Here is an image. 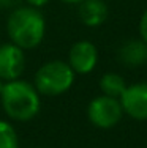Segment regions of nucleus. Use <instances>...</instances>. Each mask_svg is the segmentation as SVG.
Listing matches in <instances>:
<instances>
[{"label": "nucleus", "mask_w": 147, "mask_h": 148, "mask_svg": "<svg viewBox=\"0 0 147 148\" xmlns=\"http://www.w3.org/2000/svg\"><path fill=\"white\" fill-rule=\"evenodd\" d=\"M0 148H21L17 131L10 120L0 118Z\"/></svg>", "instance_id": "11"}, {"label": "nucleus", "mask_w": 147, "mask_h": 148, "mask_svg": "<svg viewBox=\"0 0 147 148\" xmlns=\"http://www.w3.org/2000/svg\"><path fill=\"white\" fill-rule=\"evenodd\" d=\"M30 148H44V147H30Z\"/></svg>", "instance_id": "17"}, {"label": "nucleus", "mask_w": 147, "mask_h": 148, "mask_svg": "<svg viewBox=\"0 0 147 148\" xmlns=\"http://www.w3.org/2000/svg\"><path fill=\"white\" fill-rule=\"evenodd\" d=\"M78 16L86 27L95 29L106 22L109 8L104 0H84L78 5Z\"/></svg>", "instance_id": "8"}, {"label": "nucleus", "mask_w": 147, "mask_h": 148, "mask_svg": "<svg viewBox=\"0 0 147 148\" xmlns=\"http://www.w3.org/2000/svg\"><path fill=\"white\" fill-rule=\"evenodd\" d=\"M128 84L125 82V79L120 76L119 73L109 71V73H104L100 79V90L101 95H106V96L111 98H120L122 93L125 91Z\"/></svg>", "instance_id": "10"}, {"label": "nucleus", "mask_w": 147, "mask_h": 148, "mask_svg": "<svg viewBox=\"0 0 147 148\" xmlns=\"http://www.w3.org/2000/svg\"><path fill=\"white\" fill-rule=\"evenodd\" d=\"M76 80V74L65 60L44 62L35 71L33 85L41 96H60L71 90Z\"/></svg>", "instance_id": "3"}, {"label": "nucleus", "mask_w": 147, "mask_h": 148, "mask_svg": "<svg viewBox=\"0 0 147 148\" xmlns=\"http://www.w3.org/2000/svg\"><path fill=\"white\" fill-rule=\"evenodd\" d=\"M0 106L10 121L27 123L33 120L41 110V95L33 82L22 77L5 82L0 95Z\"/></svg>", "instance_id": "2"}, {"label": "nucleus", "mask_w": 147, "mask_h": 148, "mask_svg": "<svg viewBox=\"0 0 147 148\" xmlns=\"http://www.w3.org/2000/svg\"><path fill=\"white\" fill-rule=\"evenodd\" d=\"M3 85H5V82H3L2 79H0V95H2V90H3Z\"/></svg>", "instance_id": "16"}, {"label": "nucleus", "mask_w": 147, "mask_h": 148, "mask_svg": "<svg viewBox=\"0 0 147 148\" xmlns=\"http://www.w3.org/2000/svg\"><path fill=\"white\" fill-rule=\"evenodd\" d=\"M6 35L13 44L24 51L37 49L46 36V17L41 10L19 5L8 14Z\"/></svg>", "instance_id": "1"}, {"label": "nucleus", "mask_w": 147, "mask_h": 148, "mask_svg": "<svg viewBox=\"0 0 147 148\" xmlns=\"http://www.w3.org/2000/svg\"><path fill=\"white\" fill-rule=\"evenodd\" d=\"M27 68L26 51L11 41L0 44V79L3 82L16 80L22 77Z\"/></svg>", "instance_id": "5"}, {"label": "nucleus", "mask_w": 147, "mask_h": 148, "mask_svg": "<svg viewBox=\"0 0 147 148\" xmlns=\"http://www.w3.org/2000/svg\"><path fill=\"white\" fill-rule=\"evenodd\" d=\"M98 49L89 40H79L70 47L66 63L76 76L90 74L98 65Z\"/></svg>", "instance_id": "6"}, {"label": "nucleus", "mask_w": 147, "mask_h": 148, "mask_svg": "<svg viewBox=\"0 0 147 148\" xmlns=\"http://www.w3.org/2000/svg\"><path fill=\"white\" fill-rule=\"evenodd\" d=\"M138 32H139V38H141L144 43H147V8L142 11L141 17H139Z\"/></svg>", "instance_id": "12"}, {"label": "nucleus", "mask_w": 147, "mask_h": 148, "mask_svg": "<svg viewBox=\"0 0 147 148\" xmlns=\"http://www.w3.org/2000/svg\"><path fill=\"white\" fill-rule=\"evenodd\" d=\"M119 60L128 68H139L147 63V43L138 40H128L119 47Z\"/></svg>", "instance_id": "9"}, {"label": "nucleus", "mask_w": 147, "mask_h": 148, "mask_svg": "<svg viewBox=\"0 0 147 148\" xmlns=\"http://www.w3.org/2000/svg\"><path fill=\"white\" fill-rule=\"evenodd\" d=\"M24 2L27 3L29 6H33V8H38V10H41L43 6H46L51 0H24Z\"/></svg>", "instance_id": "14"}, {"label": "nucleus", "mask_w": 147, "mask_h": 148, "mask_svg": "<svg viewBox=\"0 0 147 148\" xmlns=\"http://www.w3.org/2000/svg\"><path fill=\"white\" fill-rule=\"evenodd\" d=\"M119 101L125 115L136 121L147 120V82H135L127 85Z\"/></svg>", "instance_id": "7"}, {"label": "nucleus", "mask_w": 147, "mask_h": 148, "mask_svg": "<svg viewBox=\"0 0 147 148\" xmlns=\"http://www.w3.org/2000/svg\"><path fill=\"white\" fill-rule=\"evenodd\" d=\"M21 0H0V8L3 10H14L16 6H19Z\"/></svg>", "instance_id": "13"}, {"label": "nucleus", "mask_w": 147, "mask_h": 148, "mask_svg": "<svg viewBox=\"0 0 147 148\" xmlns=\"http://www.w3.org/2000/svg\"><path fill=\"white\" fill-rule=\"evenodd\" d=\"M124 115L120 101L106 95L92 98L87 106V118L98 129H111L117 126Z\"/></svg>", "instance_id": "4"}, {"label": "nucleus", "mask_w": 147, "mask_h": 148, "mask_svg": "<svg viewBox=\"0 0 147 148\" xmlns=\"http://www.w3.org/2000/svg\"><path fill=\"white\" fill-rule=\"evenodd\" d=\"M59 2L65 3V5H79V3H82L84 0H59Z\"/></svg>", "instance_id": "15"}]
</instances>
